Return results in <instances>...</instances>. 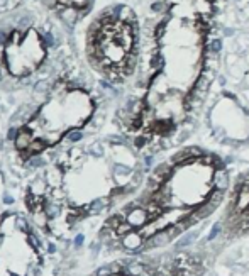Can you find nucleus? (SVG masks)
<instances>
[{"label": "nucleus", "mask_w": 249, "mask_h": 276, "mask_svg": "<svg viewBox=\"0 0 249 276\" xmlns=\"http://www.w3.org/2000/svg\"><path fill=\"white\" fill-rule=\"evenodd\" d=\"M44 44L39 34L33 29L15 31L9 36L5 46V63L9 73L14 76L29 75L44 59Z\"/></svg>", "instance_id": "obj_3"}, {"label": "nucleus", "mask_w": 249, "mask_h": 276, "mask_svg": "<svg viewBox=\"0 0 249 276\" xmlns=\"http://www.w3.org/2000/svg\"><path fill=\"white\" fill-rule=\"evenodd\" d=\"M219 234H220V224H215L214 227H212L210 234L207 235V241H214V239H215Z\"/></svg>", "instance_id": "obj_14"}, {"label": "nucleus", "mask_w": 249, "mask_h": 276, "mask_svg": "<svg viewBox=\"0 0 249 276\" xmlns=\"http://www.w3.org/2000/svg\"><path fill=\"white\" fill-rule=\"evenodd\" d=\"M124 219H126V222H129L134 229H139V227H143L144 224L149 222L148 210L144 209L143 205H138V207H134V209H131L129 212L124 215Z\"/></svg>", "instance_id": "obj_4"}, {"label": "nucleus", "mask_w": 249, "mask_h": 276, "mask_svg": "<svg viewBox=\"0 0 249 276\" xmlns=\"http://www.w3.org/2000/svg\"><path fill=\"white\" fill-rule=\"evenodd\" d=\"M224 198H226V192H224V190H217V188H212L207 195V200L210 202V204H214L215 207H219L222 204Z\"/></svg>", "instance_id": "obj_10"}, {"label": "nucleus", "mask_w": 249, "mask_h": 276, "mask_svg": "<svg viewBox=\"0 0 249 276\" xmlns=\"http://www.w3.org/2000/svg\"><path fill=\"white\" fill-rule=\"evenodd\" d=\"M217 83H219L220 87H226V83H227L226 76H224V75H217Z\"/></svg>", "instance_id": "obj_15"}, {"label": "nucleus", "mask_w": 249, "mask_h": 276, "mask_svg": "<svg viewBox=\"0 0 249 276\" xmlns=\"http://www.w3.org/2000/svg\"><path fill=\"white\" fill-rule=\"evenodd\" d=\"M56 2L63 3V5H68V7H82L87 3V0H56Z\"/></svg>", "instance_id": "obj_13"}, {"label": "nucleus", "mask_w": 249, "mask_h": 276, "mask_svg": "<svg viewBox=\"0 0 249 276\" xmlns=\"http://www.w3.org/2000/svg\"><path fill=\"white\" fill-rule=\"evenodd\" d=\"M120 239H122V246L129 251H139V247L144 244V239H143V235L138 232V229L131 230L129 234H126Z\"/></svg>", "instance_id": "obj_6"}, {"label": "nucleus", "mask_w": 249, "mask_h": 276, "mask_svg": "<svg viewBox=\"0 0 249 276\" xmlns=\"http://www.w3.org/2000/svg\"><path fill=\"white\" fill-rule=\"evenodd\" d=\"M3 2H7V0H0V3H3Z\"/></svg>", "instance_id": "obj_17"}, {"label": "nucleus", "mask_w": 249, "mask_h": 276, "mask_svg": "<svg viewBox=\"0 0 249 276\" xmlns=\"http://www.w3.org/2000/svg\"><path fill=\"white\" fill-rule=\"evenodd\" d=\"M82 242H83V235H78V237H76V244H82Z\"/></svg>", "instance_id": "obj_16"}, {"label": "nucleus", "mask_w": 249, "mask_h": 276, "mask_svg": "<svg viewBox=\"0 0 249 276\" xmlns=\"http://www.w3.org/2000/svg\"><path fill=\"white\" fill-rule=\"evenodd\" d=\"M234 44L238 55H244L246 51H249V32H239L238 38L234 39Z\"/></svg>", "instance_id": "obj_9"}, {"label": "nucleus", "mask_w": 249, "mask_h": 276, "mask_svg": "<svg viewBox=\"0 0 249 276\" xmlns=\"http://www.w3.org/2000/svg\"><path fill=\"white\" fill-rule=\"evenodd\" d=\"M214 3L212 0H192V9L199 15H212L215 9Z\"/></svg>", "instance_id": "obj_7"}, {"label": "nucleus", "mask_w": 249, "mask_h": 276, "mask_svg": "<svg viewBox=\"0 0 249 276\" xmlns=\"http://www.w3.org/2000/svg\"><path fill=\"white\" fill-rule=\"evenodd\" d=\"M210 185H212V188L227 192L229 186H231V178H229L227 169H214V171H212Z\"/></svg>", "instance_id": "obj_5"}, {"label": "nucleus", "mask_w": 249, "mask_h": 276, "mask_svg": "<svg viewBox=\"0 0 249 276\" xmlns=\"http://www.w3.org/2000/svg\"><path fill=\"white\" fill-rule=\"evenodd\" d=\"M224 50V41L222 38H212L207 43V53H214V55H220V51Z\"/></svg>", "instance_id": "obj_11"}, {"label": "nucleus", "mask_w": 249, "mask_h": 276, "mask_svg": "<svg viewBox=\"0 0 249 276\" xmlns=\"http://www.w3.org/2000/svg\"><path fill=\"white\" fill-rule=\"evenodd\" d=\"M215 209H217V207H215L214 204H210V202H208V200H205V202H202V204L197 205L194 210H195V214L199 215L200 221H202V219L210 217V215L215 212Z\"/></svg>", "instance_id": "obj_8"}, {"label": "nucleus", "mask_w": 249, "mask_h": 276, "mask_svg": "<svg viewBox=\"0 0 249 276\" xmlns=\"http://www.w3.org/2000/svg\"><path fill=\"white\" fill-rule=\"evenodd\" d=\"M94 112L90 95L82 90L58 92L38 113L21 129L17 136V149L26 156L41 153L58 143L63 136L83 125Z\"/></svg>", "instance_id": "obj_2"}, {"label": "nucleus", "mask_w": 249, "mask_h": 276, "mask_svg": "<svg viewBox=\"0 0 249 276\" xmlns=\"http://www.w3.org/2000/svg\"><path fill=\"white\" fill-rule=\"evenodd\" d=\"M138 21L120 19L117 9L102 14L88 38V56L95 68L110 82H122L138 66Z\"/></svg>", "instance_id": "obj_1"}, {"label": "nucleus", "mask_w": 249, "mask_h": 276, "mask_svg": "<svg viewBox=\"0 0 249 276\" xmlns=\"http://www.w3.org/2000/svg\"><path fill=\"white\" fill-rule=\"evenodd\" d=\"M197 237H199V232H185L183 237L176 242V249H185V247L190 246Z\"/></svg>", "instance_id": "obj_12"}]
</instances>
